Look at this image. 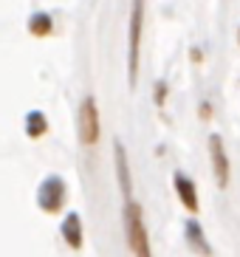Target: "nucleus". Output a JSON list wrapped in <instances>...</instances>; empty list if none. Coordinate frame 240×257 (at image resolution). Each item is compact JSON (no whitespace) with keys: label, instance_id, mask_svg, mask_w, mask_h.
Wrapping results in <instances>:
<instances>
[{"label":"nucleus","instance_id":"7","mask_svg":"<svg viewBox=\"0 0 240 257\" xmlns=\"http://www.w3.org/2000/svg\"><path fill=\"white\" fill-rule=\"evenodd\" d=\"M113 156H116V175H119V187L122 195L130 201V189H133V181H130V167H128V153L122 147V142L113 144Z\"/></svg>","mask_w":240,"mask_h":257},{"label":"nucleus","instance_id":"9","mask_svg":"<svg viewBox=\"0 0 240 257\" xmlns=\"http://www.w3.org/2000/svg\"><path fill=\"white\" fill-rule=\"evenodd\" d=\"M187 240H189V246L198 251V254H203V257H209L212 254V246L206 243V237H203V229H201V223L198 220H187Z\"/></svg>","mask_w":240,"mask_h":257},{"label":"nucleus","instance_id":"12","mask_svg":"<svg viewBox=\"0 0 240 257\" xmlns=\"http://www.w3.org/2000/svg\"><path fill=\"white\" fill-rule=\"evenodd\" d=\"M164 93H167V85L158 82L156 85V102H158V105H164Z\"/></svg>","mask_w":240,"mask_h":257},{"label":"nucleus","instance_id":"2","mask_svg":"<svg viewBox=\"0 0 240 257\" xmlns=\"http://www.w3.org/2000/svg\"><path fill=\"white\" fill-rule=\"evenodd\" d=\"M37 204L45 212H60L65 204V181L60 175H48L37 189Z\"/></svg>","mask_w":240,"mask_h":257},{"label":"nucleus","instance_id":"5","mask_svg":"<svg viewBox=\"0 0 240 257\" xmlns=\"http://www.w3.org/2000/svg\"><path fill=\"white\" fill-rule=\"evenodd\" d=\"M209 156H212V170H215V181L220 189L229 187V156L223 150V139L218 133L209 136Z\"/></svg>","mask_w":240,"mask_h":257},{"label":"nucleus","instance_id":"10","mask_svg":"<svg viewBox=\"0 0 240 257\" xmlns=\"http://www.w3.org/2000/svg\"><path fill=\"white\" fill-rule=\"evenodd\" d=\"M45 130H48V121H45V116L40 113V110H31V113L26 116V133H29V139L43 136Z\"/></svg>","mask_w":240,"mask_h":257},{"label":"nucleus","instance_id":"8","mask_svg":"<svg viewBox=\"0 0 240 257\" xmlns=\"http://www.w3.org/2000/svg\"><path fill=\"white\" fill-rule=\"evenodd\" d=\"M62 237H65V243L71 246L74 251L82 249V220H79V215L76 212H71V215H65V220H62Z\"/></svg>","mask_w":240,"mask_h":257},{"label":"nucleus","instance_id":"3","mask_svg":"<svg viewBox=\"0 0 240 257\" xmlns=\"http://www.w3.org/2000/svg\"><path fill=\"white\" fill-rule=\"evenodd\" d=\"M99 139V110L96 99L85 96L79 105V142L82 144H96Z\"/></svg>","mask_w":240,"mask_h":257},{"label":"nucleus","instance_id":"11","mask_svg":"<svg viewBox=\"0 0 240 257\" xmlns=\"http://www.w3.org/2000/svg\"><path fill=\"white\" fill-rule=\"evenodd\" d=\"M29 31H31V34H37V37L48 34V31H51V17L43 15V12H40V15H34L29 20Z\"/></svg>","mask_w":240,"mask_h":257},{"label":"nucleus","instance_id":"4","mask_svg":"<svg viewBox=\"0 0 240 257\" xmlns=\"http://www.w3.org/2000/svg\"><path fill=\"white\" fill-rule=\"evenodd\" d=\"M142 17H144V3H133V12H130V51H128L130 85H136V74H139V43H142Z\"/></svg>","mask_w":240,"mask_h":257},{"label":"nucleus","instance_id":"6","mask_svg":"<svg viewBox=\"0 0 240 257\" xmlns=\"http://www.w3.org/2000/svg\"><path fill=\"white\" fill-rule=\"evenodd\" d=\"M173 184H175V192H178L184 209L198 212V192H195V184H192V178H187L184 173H175V175H173Z\"/></svg>","mask_w":240,"mask_h":257},{"label":"nucleus","instance_id":"1","mask_svg":"<svg viewBox=\"0 0 240 257\" xmlns=\"http://www.w3.org/2000/svg\"><path fill=\"white\" fill-rule=\"evenodd\" d=\"M125 232H128V246L133 251V257H153L150 237H147L144 218H142V206L136 204V201L125 204Z\"/></svg>","mask_w":240,"mask_h":257},{"label":"nucleus","instance_id":"13","mask_svg":"<svg viewBox=\"0 0 240 257\" xmlns=\"http://www.w3.org/2000/svg\"><path fill=\"white\" fill-rule=\"evenodd\" d=\"M209 113H212V107L203 102V105H201V116H203V119H209Z\"/></svg>","mask_w":240,"mask_h":257}]
</instances>
